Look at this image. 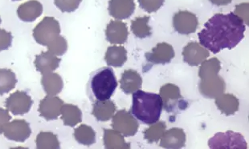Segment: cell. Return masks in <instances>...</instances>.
<instances>
[{"label":"cell","mask_w":249,"mask_h":149,"mask_svg":"<svg viewBox=\"0 0 249 149\" xmlns=\"http://www.w3.org/2000/svg\"><path fill=\"white\" fill-rule=\"evenodd\" d=\"M244 21L234 12L215 14L204 24L198 36L202 46L214 54L234 49L245 38Z\"/></svg>","instance_id":"obj_1"},{"label":"cell","mask_w":249,"mask_h":149,"mask_svg":"<svg viewBox=\"0 0 249 149\" xmlns=\"http://www.w3.org/2000/svg\"><path fill=\"white\" fill-rule=\"evenodd\" d=\"M163 109V103L160 94L138 90L133 93L131 113L144 124L159 121Z\"/></svg>","instance_id":"obj_2"},{"label":"cell","mask_w":249,"mask_h":149,"mask_svg":"<svg viewBox=\"0 0 249 149\" xmlns=\"http://www.w3.org/2000/svg\"><path fill=\"white\" fill-rule=\"evenodd\" d=\"M118 87V81L113 69L105 66L98 69L90 76L87 92L92 102L110 99Z\"/></svg>","instance_id":"obj_3"},{"label":"cell","mask_w":249,"mask_h":149,"mask_svg":"<svg viewBox=\"0 0 249 149\" xmlns=\"http://www.w3.org/2000/svg\"><path fill=\"white\" fill-rule=\"evenodd\" d=\"M60 23L54 17H46L36 26L33 31L36 42L43 46H48L60 35Z\"/></svg>","instance_id":"obj_4"},{"label":"cell","mask_w":249,"mask_h":149,"mask_svg":"<svg viewBox=\"0 0 249 149\" xmlns=\"http://www.w3.org/2000/svg\"><path fill=\"white\" fill-rule=\"evenodd\" d=\"M211 149H247V143L241 134L233 131L216 133L208 140Z\"/></svg>","instance_id":"obj_5"},{"label":"cell","mask_w":249,"mask_h":149,"mask_svg":"<svg viewBox=\"0 0 249 149\" xmlns=\"http://www.w3.org/2000/svg\"><path fill=\"white\" fill-rule=\"evenodd\" d=\"M112 128L124 137H129L136 135L139 131V124L130 112L123 109L113 116Z\"/></svg>","instance_id":"obj_6"},{"label":"cell","mask_w":249,"mask_h":149,"mask_svg":"<svg viewBox=\"0 0 249 149\" xmlns=\"http://www.w3.org/2000/svg\"><path fill=\"white\" fill-rule=\"evenodd\" d=\"M160 95L162 99L163 108L166 112L172 113L176 109H184L180 88L172 83H166L160 88Z\"/></svg>","instance_id":"obj_7"},{"label":"cell","mask_w":249,"mask_h":149,"mask_svg":"<svg viewBox=\"0 0 249 149\" xmlns=\"http://www.w3.org/2000/svg\"><path fill=\"white\" fill-rule=\"evenodd\" d=\"M33 101L27 92L23 91L17 92L10 95L6 99V108L7 110L15 116L24 115L30 111Z\"/></svg>","instance_id":"obj_8"},{"label":"cell","mask_w":249,"mask_h":149,"mask_svg":"<svg viewBox=\"0 0 249 149\" xmlns=\"http://www.w3.org/2000/svg\"><path fill=\"white\" fill-rule=\"evenodd\" d=\"M198 20L196 15L188 11L176 12L173 17V28L181 34H192L198 28Z\"/></svg>","instance_id":"obj_9"},{"label":"cell","mask_w":249,"mask_h":149,"mask_svg":"<svg viewBox=\"0 0 249 149\" xmlns=\"http://www.w3.org/2000/svg\"><path fill=\"white\" fill-rule=\"evenodd\" d=\"M3 134L8 140L15 142H24L30 137L32 129L24 119H15L6 124Z\"/></svg>","instance_id":"obj_10"},{"label":"cell","mask_w":249,"mask_h":149,"mask_svg":"<svg viewBox=\"0 0 249 149\" xmlns=\"http://www.w3.org/2000/svg\"><path fill=\"white\" fill-rule=\"evenodd\" d=\"M64 101L55 96H47L40 101L39 106V115L48 121L55 120L60 116Z\"/></svg>","instance_id":"obj_11"},{"label":"cell","mask_w":249,"mask_h":149,"mask_svg":"<svg viewBox=\"0 0 249 149\" xmlns=\"http://www.w3.org/2000/svg\"><path fill=\"white\" fill-rule=\"evenodd\" d=\"M209 50L197 42H191L184 47L182 50L184 62L192 66L201 65L209 57Z\"/></svg>","instance_id":"obj_12"},{"label":"cell","mask_w":249,"mask_h":149,"mask_svg":"<svg viewBox=\"0 0 249 149\" xmlns=\"http://www.w3.org/2000/svg\"><path fill=\"white\" fill-rule=\"evenodd\" d=\"M198 88L203 97L210 99H215L219 95L224 93V90L226 88V84L224 79L217 75L213 77L201 80L198 84Z\"/></svg>","instance_id":"obj_13"},{"label":"cell","mask_w":249,"mask_h":149,"mask_svg":"<svg viewBox=\"0 0 249 149\" xmlns=\"http://www.w3.org/2000/svg\"><path fill=\"white\" fill-rule=\"evenodd\" d=\"M175 50L171 44L167 43L158 44L150 52L145 54L148 62L154 65H166L175 58Z\"/></svg>","instance_id":"obj_14"},{"label":"cell","mask_w":249,"mask_h":149,"mask_svg":"<svg viewBox=\"0 0 249 149\" xmlns=\"http://www.w3.org/2000/svg\"><path fill=\"white\" fill-rule=\"evenodd\" d=\"M105 34L110 44H124L129 37V31L126 23L121 20H112L107 26Z\"/></svg>","instance_id":"obj_15"},{"label":"cell","mask_w":249,"mask_h":149,"mask_svg":"<svg viewBox=\"0 0 249 149\" xmlns=\"http://www.w3.org/2000/svg\"><path fill=\"white\" fill-rule=\"evenodd\" d=\"M135 11L134 0H109L108 12L113 18L118 20L127 19Z\"/></svg>","instance_id":"obj_16"},{"label":"cell","mask_w":249,"mask_h":149,"mask_svg":"<svg viewBox=\"0 0 249 149\" xmlns=\"http://www.w3.org/2000/svg\"><path fill=\"white\" fill-rule=\"evenodd\" d=\"M187 136L184 130L173 128L164 132L160 145L163 149H180L185 147Z\"/></svg>","instance_id":"obj_17"},{"label":"cell","mask_w":249,"mask_h":149,"mask_svg":"<svg viewBox=\"0 0 249 149\" xmlns=\"http://www.w3.org/2000/svg\"><path fill=\"white\" fill-rule=\"evenodd\" d=\"M43 5L36 0H30L21 4L17 9L18 18L23 22L31 23L39 18L43 13Z\"/></svg>","instance_id":"obj_18"},{"label":"cell","mask_w":249,"mask_h":149,"mask_svg":"<svg viewBox=\"0 0 249 149\" xmlns=\"http://www.w3.org/2000/svg\"><path fill=\"white\" fill-rule=\"evenodd\" d=\"M60 61L61 60L56 55L50 51H45L36 56L34 65L37 71L44 75L55 71L60 66Z\"/></svg>","instance_id":"obj_19"},{"label":"cell","mask_w":249,"mask_h":149,"mask_svg":"<svg viewBox=\"0 0 249 149\" xmlns=\"http://www.w3.org/2000/svg\"><path fill=\"white\" fill-rule=\"evenodd\" d=\"M121 89L126 95L133 94L140 89L142 85V78L138 71L129 69L125 70L120 80Z\"/></svg>","instance_id":"obj_20"},{"label":"cell","mask_w":249,"mask_h":149,"mask_svg":"<svg viewBox=\"0 0 249 149\" xmlns=\"http://www.w3.org/2000/svg\"><path fill=\"white\" fill-rule=\"evenodd\" d=\"M115 103L113 101H96L92 106V115L94 116L97 121L107 122L113 118L115 114Z\"/></svg>","instance_id":"obj_21"},{"label":"cell","mask_w":249,"mask_h":149,"mask_svg":"<svg viewBox=\"0 0 249 149\" xmlns=\"http://www.w3.org/2000/svg\"><path fill=\"white\" fill-rule=\"evenodd\" d=\"M215 104L223 114L234 115L240 108V100L232 94H221L215 98Z\"/></svg>","instance_id":"obj_22"},{"label":"cell","mask_w":249,"mask_h":149,"mask_svg":"<svg viewBox=\"0 0 249 149\" xmlns=\"http://www.w3.org/2000/svg\"><path fill=\"white\" fill-rule=\"evenodd\" d=\"M41 83L44 92L49 96H57L60 94L64 87V82L61 76L54 72L43 75Z\"/></svg>","instance_id":"obj_23"},{"label":"cell","mask_w":249,"mask_h":149,"mask_svg":"<svg viewBox=\"0 0 249 149\" xmlns=\"http://www.w3.org/2000/svg\"><path fill=\"white\" fill-rule=\"evenodd\" d=\"M103 143L107 149H130V144L125 142L123 135L114 129H104Z\"/></svg>","instance_id":"obj_24"},{"label":"cell","mask_w":249,"mask_h":149,"mask_svg":"<svg viewBox=\"0 0 249 149\" xmlns=\"http://www.w3.org/2000/svg\"><path fill=\"white\" fill-rule=\"evenodd\" d=\"M105 61L108 66L121 67L127 61V50L123 46H110L105 55Z\"/></svg>","instance_id":"obj_25"},{"label":"cell","mask_w":249,"mask_h":149,"mask_svg":"<svg viewBox=\"0 0 249 149\" xmlns=\"http://www.w3.org/2000/svg\"><path fill=\"white\" fill-rule=\"evenodd\" d=\"M60 115L65 126L75 127L82 122V112L73 104H64Z\"/></svg>","instance_id":"obj_26"},{"label":"cell","mask_w":249,"mask_h":149,"mask_svg":"<svg viewBox=\"0 0 249 149\" xmlns=\"http://www.w3.org/2000/svg\"><path fill=\"white\" fill-rule=\"evenodd\" d=\"M74 137L79 144L90 146L96 142V132L92 127L81 124L74 130Z\"/></svg>","instance_id":"obj_27"},{"label":"cell","mask_w":249,"mask_h":149,"mask_svg":"<svg viewBox=\"0 0 249 149\" xmlns=\"http://www.w3.org/2000/svg\"><path fill=\"white\" fill-rule=\"evenodd\" d=\"M150 17H139L131 22L133 34L139 39H145L152 34L151 28L149 26Z\"/></svg>","instance_id":"obj_28"},{"label":"cell","mask_w":249,"mask_h":149,"mask_svg":"<svg viewBox=\"0 0 249 149\" xmlns=\"http://www.w3.org/2000/svg\"><path fill=\"white\" fill-rule=\"evenodd\" d=\"M17 83L16 74L10 69H0V95L7 94Z\"/></svg>","instance_id":"obj_29"},{"label":"cell","mask_w":249,"mask_h":149,"mask_svg":"<svg viewBox=\"0 0 249 149\" xmlns=\"http://www.w3.org/2000/svg\"><path fill=\"white\" fill-rule=\"evenodd\" d=\"M37 149H60V141L57 135L50 132H41L37 135L36 140Z\"/></svg>","instance_id":"obj_30"},{"label":"cell","mask_w":249,"mask_h":149,"mask_svg":"<svg viewBox=\"0 0 249 149\" xmlns=\"http://www.w3.org/2000/svg\"><path fill=\"white\" fill-rule=\"evenodd\" d=\"M221 69V63L217 58H213L210 60H206L201 64L200 68L198 71V76L201 80L209 78L219 75Z\"/></svg>","instance_id":"obj_31"},{"label":"cell","mask_w":249,"mask_h":149,"mask_svg":"<svg viewBox=\"0 0 249 149\" xmlns=\"http://www.w3.org/2000/svg\"><path fill=\"white\" fill-rule=\"evenodd\" d=\"M166 125L164 121L156 122L151 124L149 129L143 132L144 138L148 143H156L161 140L164 132H166Z\"/></svg>","instance_id":"obj_32"},{"label":"cell","mask_w":249,"mask_h":149,"mask_svg":"<svg viewBox=\"0 0 249 149\" xmlns=\"http://www.w3.org/2000/svg\"><path fill=\"white\" fill-rule=\"evenodd\" d=\"M47 48H48L49 51L53 53V55H56V56H61L67 51V41L64 37L59 35L56 39L52 42L51 44H49Z\"/></svg>","instance_id":"obj_33"},{"label":"cell","mask_w":249,"mask_h":149,"mask_svg":"<svg viewBox=\"0 0 249 149\" xmlns=\"http://www.w3.org/2000/svg\"><path fill=\"white\" fill-rule=\"evenodd\" d=\"M82 0H54V3L62 12H73L77 10Z\"/></svg>","instance_id":"obj_34"},{"label":"cell","mask_w":249,"mask_h":149,"mask_svg":"<svg viewBox=\"0 0 249 149\" xmlns=\"http://www.w3.org/2000/svg\"><path fill=\"white\" fill-rule=\"evenodd\" d=\"M142 9L148 13L156 12L163 6L165 0H138Z\"/></svg>","instance_id":"obj_35"},{"label":"cell","mask_w":249,"mask_h":149,"mask_svg":"<svg viewBox=\"0 0 249 149\" xmlns=\"http://www.w3.org/2000/svg\"><path fill=\"white\" fill-rule=\"evenodd\" d=\"M12 33L5 29H0V51L7 50L12 44Z\"/></svg>","instance_id":"obj_36"},{"label":"cell","mask_w":249,"mask_h":149,"mask_svg":"<svg viewBox=\"0 0 249 149\" xmlns=\"http://www.w3.org/2000/svg\"><path fill=\"white\" fill-rule=\"evenodd\" d=\"M12 119L9 112L7 109L0 108V134L3 133L4 127Z\"/></svg>","instance_id":"obj_37"},{"label":"cell","mask_w":249,"mask_h":149,"mask_svg":"<svg viewBox=\"0 0 249 149\" xmlns=\"http://www.w3.org/2000/svg\"><path fill=\"white\" fill-rule=\"evenodd\" d=\"M213 5L218 6V7H221V6H226L229 5L232 2V0H209Z\"/></svg>","instance_id":"obj_38"},{"label":"cell","mask_w":249,"mask_h":149,"mask_svg":"<svg viewBox=\"0 0 249 149\" xmlns=\"http://www.w3.org/2000/svg\"><path fill=\"white\" fill-rule=\"evenodd\" d=\"M2 23V19H1V17H0V24Z\"/></svg>","instance_id":"obj_39"},{"label":"cell","mask_w":249,"mask_h":149,"mask_svg":"<svg viewBox=\"0 0 249 149\" xmlns=\"http://www.w3.org/2000/svg\"><path fill=\"white\" fill-rule=\"evenodd\" d=\"M12 1H21V0H12Z\"/></svg>","instance_id":"obj_40"}]
</instances>
